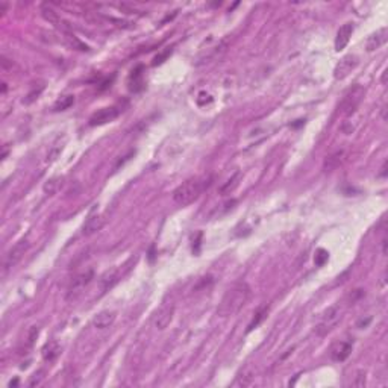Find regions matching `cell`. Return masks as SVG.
<instances>
[{
	"mask_svg": "<svg viewBox=\"0 0 388 388\" xmlns=\"http://www.w3.org/2000/svg\"><path fill=\"white\" fill-rule=\"evenodd\" d=\"M250 299V287L247 282H237L234 284L223 296L217 314L220 317H232L235 316Z\"/></svg>",
	"mask_w": 388,
	"mask_h": 388,
	"instance_id": "obj_1",
	"label": "cell"
},
{
	"mask_svg": "<svg viewBox=\"0 0 388 388\" xmlns=\"http://www.w3.org/2000/svg\"><path fill=\"white\" fill-rule=\"evenodd\" d=\"M212 178L211 176H202V178H191L182 182L175 191H173V200L175 203L181 206H187L193 203L194 200L199 199V196L203 193L211 185Z\"/></svg>",
	"mask_w": 388,
	"mask_h": 388,
	"instance_id": "obj_2",
	"label": "cell"
},
{
	"mask_svg": "<svg viewBox=\"0 0 388 388\" xmlns=\"http://www.w3.org/2000/svg\"><path fill=\"white\" fill-rule=\"evenodd\" d=\"M364 96H366V88H364V87H361V85L352 87V88L344 94L343 100H341L340 105H338L340 112H341L343 115H346V117L352 115V114L358 109V106L361 105V102L364 100Z\"/></svg>",
	"mask_w": 388,
	"mask_h": 388,
	"instance_id": "obj_3",
	"label": "cell"
},
{
	"mask_svg": "<svg viewBox=\"0 0 388 388\" xmlns=\"http://www.w3.org/2000/svg\"><path fill=\"white\" fill-rule=\"evenodd\" d=\"M341 317H343V308H341L340 305H332V306H329V308L323 313L320 323L316 326V334L320 335V337L329 334V332L340 323Z\"/></svg>",
	"mask_w": 388,
	"mask_h": 388,
	"instance_id": "obj_4",
	"label": "cell"
},
{
	"mask_svg": "<svg viewBox=\"0 0 388 388\" xmlns=\"http://www.w3.org/2000/svg\"><path fill=\"white\" fill-rule=\"evenodd\" d=\"M93 276H94L93 270H87V271H82L77 276H74V279L70 282V285L67 288V300L74 302L85 291V288L90 285Z\"/></svg>",
	"mask_w": 388,
	"mask_h": 388,
	"instance_id": "obj_5",
	"label": "cell"
},
{
	"mask_svg": "<svg viewBox=\"0 0 388 388\" xmlns=\"http://www.w3.org/2000/svg\"><path fill=\"white\" fill-rule=\"evenodd\" d=\"M27 249H29V241L27 240H20L18 243H15L12 247H11V250L6 253V256H5V262H3V267H5V270H11L12 267H15L20 261H21V258L24 256V253L27 252Z\"/></svg>",
	"mask_w": 388,
	"mask_h": 388,
	"instance_id": "obj_6",
	"label": "cell"
},
{
	"mask_svg": "<svg viewBox=\"0 0 388 388\" xmlns=\"http://www.w3.org/2000/svg\"><path fill=\"white\" fill-rule=\"evenodd\" d=\"M358 56H355V55H346V56H343L338 62H337V65H335V68H334V77L337 79V81H343V79H346L355 68H357V65H358Z\"/></svg>",
	"mask_w": 388,
	"mask_h": 388,
	"instance_id": "obj_7",
	"label": "cell"
},
{
	"mask_svg": "<svg viewBox=\"0 0 388 388\" xmlns=\"http://www.w3.org/2000/svg\"><path fill=\"white\" fill-rule=\"evenodd\" d=\"M120 112H122V111H120V108H117V106L102 108V109L96 111V112L90 117L88 123H90V126H100V125H105V123H109V122L115 120V119L120 115Z\"/></svg>",
	"mask_w": 388,
	"mask_h": 388,
	"instance_id": "obj_8",
	"label": "cell"
},
{
	"mask_svg": "<svg viewBox=\"0 0 388 388\" xmlns=\"http://www.w3.org/2000/svg\"><path fill=\"white\" fill-rule=\"evenodd\" d=\"M173 314H175V305H173V303H164V305L158 309V313L155 314L153 323H155L157 329H166V328L172 323Z\"/></svg>",
	"mask_w": 388,
	"mask_h": 388,
	"instance_id": "obj_9",
	"label": "cell"
},
{
	"mask_svg": "<svg viewBox=\"0 0 388 388\" xmlns=\"http://www.w3.org/2000/svg\"><path fill=\"white\" fill-rule=\"evenodd\" d=\"M227 50V40H223L220 41L217 46L208 49L203 55H200L197 58V62L196 65H202V64H206V62H211V61H215L217 58H220L224 52Z\"/></svg>",
	"mask_w": 388,
	"mask_h": 388,
	"instance_id": "obj_10",
	"label": "cell"
},
{
	"mask_svg": "<svg viewBox=\"0 0 388 388\" xmlns=\"http://www.w3.org/2000/svg\"><path fill=\"white\" fill-rule=\"evenodd\" d=\"M352 349H354V343L346 340V341H338L332 346L331 349V358L337 363H341L344 360L349 358V355L352 354Z\"/></svg>",
	"mask_w": 388,
	"mask_h": 388,
	"instance_id": "obj_11",
	"label": "cell"
},
{
	"mask_svg": "<svg viewBox=\"0 0 388 388\" xmlns=\"http://www.w3.org/2000/svg\"><path fill=\"white\" fill-rule=\"evenodd\" d=\"M387 27H381L379 30L373 32V33L367 38V41H366V49H367V52H375V50L381 49V47L387 43Z\"/></svg>",
	"mask_w": 388,
	"mask_h": 388,
	"instance_id": "obj_12",
	"label": "cell"
},
{
	"mask_svg": "<svg viewBox=\"0 0 388 388\" xmlns=\"http://www.w3.org/2000/svg\"><path fill=\"white\" fill-rule=\"evenodd\" d=\"M354 33V24L352 23H344L338 32H337V36H335V50L337 52H341L343 49H346V46L349 44L351 41V36Z\"/></svg>",
	"mask_w": 388,
	"mask_h": 388,
	"instance_id": "obj_13",
	"label": "cell"
},
{
	"mask_svg": "<svg viewBox=\"0 0 388 388\" xmlns=\"http://www.w3.org/2000/svg\"><path fill=\"white\" fill-rule=\"evenodd\" d=\"M105 217L102 214H94L91 217H88V220L84 223L82 226V234L85 237H90V235H94L96 232H99L103 226H105Z\"/></svg>",
	"mask_w": 388,
	"mask_h": 388,
	"instance_id": "obj_14",
	"label": "cell"
},
{
	"mask_svg": "<svg viewBox=\"0 0 388 388\" xmlns=\"http://www.w3.org/2000/svg\"><path fill=\"white\" fill-rule=\"evenodd\" d=\"M115 319H117L115 311L105 309V311H100V313L94 317L93 323H94V326H96L97 329H106V328H111V326L114 325Z\"/></svg>",
	"mask_w": 388,
	"mask_h": 388,
	"instance_id": "obj_15",
	"label": "cell"
},
{
	"mask_svg": "<svg viewBox=\"0 0 388 388\" xmlns=\"http://www.w3.org/2000/svg\"><path fill=\"white\" fill-rule=\"evenodd\" d=\"M120 276H122V273H120L119 268H111V270L105 271V273L102 275V278H100V287H102V290H103V291H108L109 288H112V287L119 282Z\"/></svg>",
	"mask_w": 388,
	"mask_h": 388,
	"instance_id": "obj_16",
	"label": "cell"
},
{
	"mask_svg": "<svg viewBox=\"0 0 388 388\" xmlns=\"http://www.w3.org/2000/svg\"><path fill=\"white\" fill-rule=\"evenodd\" d=\"M344 157H346V152L344 150H337L331 155H328L323 161V170L325 172H332L335 170L343 161H344Z\"/></svg>",
	"mask_w": 388,
	"mask_h": 388,
	"instance_id": "obj_17",
	"label": "cell"
},
{
	"mask_svg": "<svg viewBox=\"0 0 388 388\" xmlns=\"http://www.w3.org/2000/svg\"><path fill=\"white\" fill-rule=\"evenodd\" d=\"M59 354H61V346H59V343L55 341V340L46 343L44 347L41 349V355H43L44 361H47V363L55 361V360L59 357Z\"/></svg>",
	"mask_w": 388,
	"mask_h": 388,
	"instance_id": "obj_18",
	"label": "cell"
},
{
	"mask_svg": "<svg viewBox=\"0 0 388 388\" xmlns=\"http://www.w3.org/2000/svg\"><path fill=\"white\" fill-rule=\"evenodd\" d=\"M143 67H137L135 70H132L131 76H129V88L131 91H140L144 87L143 82Z\"/></svg>",
	"mask_w": 388,
	"mask_h": 388,
	"instance_id": "obj_19",
	"label": "cell"
},
{
	"mask_svg": "<svg viewBox=\"0 0 388 388\" xmlns=\"http://www.w3.org/2000/svg\"><path fill=\"white\" fill-rule=\"evenodd\" d=\"M240 179H241V173L240 172H235L221 187H220V194L221 196H226V194H230L240 184Z\"/></svg>",
	"mask_w": 388,
	"mask_h": 388,
	"instance_id": "obj_20",
	"label": "cell"
},
{
	"mask_svg": "<svg viewBox=\"0 0 388 388\" xmlns=\"http://www.w3.org/2000/svg\"><path fill=\"white\" fill-rule=\"evenodd\" d=\"M41 14H43V17L49 21V23H52L53 26H56L62 18L58 15V12L52 8V6H49V5H43L41 6Z\"/></svg>",
	"mask_w": 388,
	"mask_h": 388,
	"instance_id": "obj_21",
	"label": "cell"
},
{
	"mask_svg": "<svg viewBox=\"0 0 388 388\" xmlns=\"http://www.w3.org/2000/svg\"><path fill=\"white\" fill-rule=\"evenodd\" d=\"M73 103H74V96H64L55 103L53 109L55 111H64V109H68Z\"/></svg>",
	"mask_w": 388,
	"mask_h": 388,
	"instance_id": "obj_22",
	"label": "cell"
},
{
	"mask_svg": "<svg viewBox=\"0 0 388 388\" xmlns=\"http://www.w3.org/2000/svg\"><path fill=\"white\" fill-rule=\"evenodd\" d=\"M267 311H268V308L267 306H264V308H261L256 314H255V319L250 322V325H249V328H247V332H250L252 329H255L264 319H265V316H267Z\"/></svg>",
	"mask_w": 388,
	"mask_h": 388,
	"instance_id": "obj_23",
	"label": "cell"
},
{
	"mask_svg": "<svg viewBox=\"0 0 388 388\" xmlns=\"http://www.w3.org/2000/svg\"><path fill=\"white\" fill-rule=\"evenodd\" d=\"M59 182H61V178H52L49 179L46 184H44V193L46 194H55L59 188Z\"/></svg>",
	"mask_w": 388,
	"mask_h": 388,
	"instance_id": "obj_24",
	"label": "cell"
},
{
	"mask_svg": "<svg viewBox=\"0 0 388 388\" xmlns=\"http://www.w3.org/2000/svg\"><path fill=\"white\" fill-rule=\"evenodd\" d=\"M328 252L325 250V249H319L317 250V255H316V258H314V261H316V264L317 265H323L326 261H328Z\"/></svg>",
	"mask_w": 388,
	"mask_h": 388,
	"instance_id": "obj_25",
	"label": "cell"
},
{
	"mask_svg": "<svg viewBox=\"0 0 388 388\" xmlns=\"http://www.w3.org/2000/svg\"><path fill=\"white\" fill-rule=\"evenodd\" d=\"M43 91V87H40L38 90H33L32 93H29L27 96H26V99L23 100V103H26V105H29V103H32L35 99H38V96H40V93Z\"/></svg>",
	"mask_w": 388,
	"mask_h": 388,
	"instance_id": "obj_26",
	"label": "cell"
},
{
	"mask_svg": "<svg viewBox=\"0 0 388 388\" xmlns=\"http://www.w3.org/2000/svg\"><path fill=\"white\" fill-rule=\"evenodd\" d=\"M355 387H364L366 385V372H358L357 373V378H355V382H354Z\"/></svg>",
	"mask_w": 388,
	"mask_h": 388,
	"instance_id": "obj_27",
	"label": "cell"
},
{
	"mask_svg": "<svg viewBox=\"0 0 388 388\" xmlns=\"http://www.w3.org/2000/svg\"><path fill=\"white\" fill-rule=\"evenodd\" d=\"M43 373L41 372H38V373H33V376L30 378V381H29V387H35V385H38L40 382H41V379H43V376H41Z\"/></svg>",
	"mask_w": 388,
	"mask_h": 388,
	"instance_id": "obj_28",
	"label": "cell"
},
{
	"mask_svg": "<svg viewBox=\"0 0 388 388\" xmlns=\"http://www.w3.org/2000/svg\"><path fill=\"white\" fill-rule=\"evenodd\" d=\"M170 53H172V49H167V50H166L161 56H157V58H155V61H153V65H158V64L164 62V59H166Z\"/></svg>",
	"mask_w": 388,
	"mask_h": 388,
	"instance_id": "obj_29",
	"label": "cell"
},
{
	"mask_svg": "<svg viewBox=\"0 0 388 388\" xmlns=\"http://www.w3.org/2000/svg\"><path fill=\"white\" fill-rule=\"evenodd\" d=\"M59 155V149H53L49 155H47V163H53L56 160V157Z\"/></svg>",
	"mask_w": 388,
	"mask_h": 388,
	"instance_id": "obj_30",
	"label": "cell"
},
{
	"mask_svg": "<svg viewBox=\"0 0 388 388\" xmlns=\"http://www.w3.org/2000/svg\"><path fill=\"white\" fill-rule=\"evenodd\" d=\"M38 335V328H32V331H30V335H29V343L32 344L33 343V340H35V337Z\"/></svg>",
	"mask_w": 388,
	"mask_h": 388,
	"instance_id": "obj_31",
	"label": "cell"
},
{
	"mask_svg": "<svg viewBox=\"0 0 388 388\" xmlns=\"http://www.w3.org/2000/svg\"><path fill=\"white\" fill-rule=\"evenodd\" d=\"M379 176H381V178H385V176H387V161L382 164V169H381V173H379Z\"/></svg>",
	"mask_w": 388,
	"mask_h": 388,
	"instance_id": "obj_32",
	"label": "cell"
},
{
	"mask_svg": "<svg viewBox=\"0 0 388 388\" xmlns=\"http://www.w3.org/2000/svg\"><path fill=\"white\" fill-rule=\"evenodd\" d=\"M382 246H384V247H382V252H384V255H387V240H385V238H384V241H382Z\"/></svg>",
	"mask_w": 388,
	"mask_h": 388,
	"instance_id": "obj_33",
	"label": "cell"
},
{
	"mask_svg": "<svg viewBox=\"0 0 388 388\" xmlns=\"http://www.w3.org/2000/svg\"><path fill=\"white\" fill-rule=\"evenodd\" d=\"M387 70H384V73H382V84H387Z\"/></svg>",
	"mask_w": 388,
	"mask_h": 388,
	"instance_id": "obj_34",
	"label": "cell"
}]
</instances>
